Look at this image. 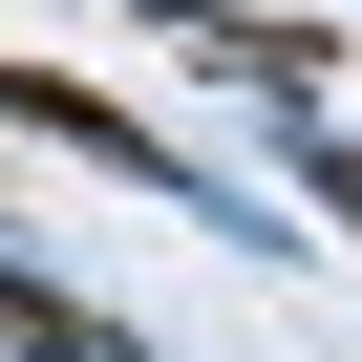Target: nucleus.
Returning <instances> with one entry per match:
<instances>
[{"label":"nucleus","mask_w":362,"mask_h":362,"mask_svg":"<svg viewBox=\"0 0 362 362\" xmlns=\"http://www.w3.org/2000/svg\"><path fill=\"white\" fill-rule=\"evenodd\" d=\"M320 192H341V214H362V149H341V170H320Z\"/></svg>","instance_id":"nucleus-1"}]
</instances>
